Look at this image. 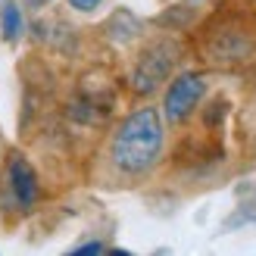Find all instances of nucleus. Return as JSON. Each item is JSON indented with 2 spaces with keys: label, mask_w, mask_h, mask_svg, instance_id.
Listing matches in <instances>:
<instances>
[{
  "label": "nucleus",
  "mask_w": 256,
  "mask_h": 256,
  "mask_svg": "<svg viewBox=\"0 0 256 256\" xmlns=\"http://www.w3.org/2000/svg\"><path fill=\"white\" fill-rule=\"evenodd\" d=\"M162 150V119L153 106L134 110L110 144L112 166L125 175H144Z\"/></svg>",
  "instance_id": "obj_1"
},
{
  "label": "nucleus",
  "mask_w": 256,
  "mask_h": 256,
  "mask_svg": "<svg viewBox=\"0 0 256 256\" xmlns=\"http://www.w3.org/2000/svg\"><path fill=\"white\" fill-rule=\"evenodd\" d=\"M178 62V44L172 41H156L138 56L134 72H132V88L138 94H150L169 78L172 66Z\"/></svg>",
  "instance_id": "obj_2"
},
{
  "label": "nucleus",
  "mask_w": 256,
  "mask_h": 256,
  "mask_svg": "<svg viewBox=\"0 0 256 256\" xmlns=\"http://www.w3.org/2000/svg\"><path fill=\"white\" fill-rule=\"evenodd\" d=\"M203 91H206V84H203V75L197 72H184V75H178V78L169 84V91H166V119L169 122H184L190 112L197 110L200 104V97Z\"/></svg>",
  "instance_id": "obj_3"
},
{
  "label": "nucleus",
  "mask_w": 256,
  "mask_h": 256,
  "mask_svg": "<svg viewBox=\"0 0 256 256\" xmlns=\"http://www.w3.org/2000/svg\"><path fill=\"white\" fill-rule=\"evenodd\" d=\"M6 184H10L12 200H16L22 210L34 206V200H38V175L28 166V160L19 156V153H12L10 162H6Z\"/></svg>",
  "instance_id": "obj_4"
},
{
  "label": "nucleus",
  "mask_w": 256,
  "mask_h": 256,
  "mask_svg": "<svg viewBox=\"0 0 256 256\" xmlns=\"http://www.w3.org/2000/svg\"><path fill=\"white\" fill-rule=\"evenodd\" d=\"M0 34L4 41H16L22 34V10L12 0H0Z\"/></svg>",
  "instance_id": "obj_5"
},
{
  "label": "nucleus",
  "mask_w": 256,
  "mask_h": 256,
  "mask_svg": "<svg viewBox=\"0 0 256 256\" xmlns=\"http://www.w3.org/2000/svg\"><path fill=\"white\" fill-rule=\"evenodd\" d=\"M234 6L240 10L238 19H250V22H256V0H234Z\"/></svg>",
  "instance_id": "obj_6"
},
{
  "label": "nucleus",
  "mask_w": 256,
  "mask_h": 256,
  "mask_svg": "<svg viewBox=\"0 0 256 256\" xmlns=\"http://www.w3.org/2000/svg\"><path fill=\"white\" fill-rule=\"evenodd\" d=\"M104 0H69V6L72 10H78V12H91V10H97Z\"/></svg>",
  "instance_id": "obj_7"
},
{
  "label": "nucleus",
  "mask_w": 256,
  "mask_h": 256,
  "mask_svg": "<svg viewBox=\"0 0 256 256\" xmlns=\"http://www.w3.org/2000/svg\"><path fill=\"white\" fill-rule=\"evenodd\" d=\"M75 253H106L104 244H82V247H75Z\"/></svg>",
  "instance_id": "obj_8"
}]
</instances>
